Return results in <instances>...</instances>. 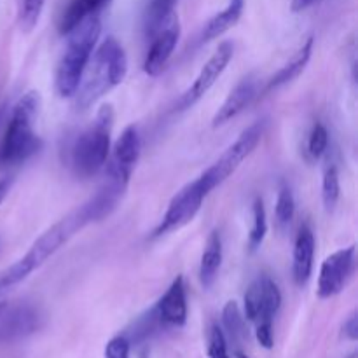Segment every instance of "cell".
I'll use <instances>...</instances> for the list:
<instances>
[{
  "label": "cell",
  "mask_w": 358,
  "mask_h": 358,
  "mask_svg": "<svg viewBox=\"0 0 358 358\" xmlns=\"http://www.w3.org/2000/svg\"><path fill=\"white\" fill-rule=\"evenodd\" d=\"M255 336H257V341L262 348L271 350L275 345V338H273V322H261V324H255Z\"/></svg>",
  "instance_id": "cell-30"
},
{
  "label": "cell",
  "mask_w": 358,
  "mask_h": 358,
  "mask_svg": "<svg viewBox=\"0 0 358 358\" xmlns=\"http://www.w3.org/2000/svg\"><path fill=\"white\" fill-rule=\"evenodd\" d=\"M208 194L210 192L206 191L205 184H203V180L199 177L196 178L194 182L185 185L184 189H180V191L171 198L170 205H168L166 208V213H164L159 226L154 231V236H163V234L180 229L185 224L191 222L196 217V213L199 212L203 201H205V198Z\"/></svg>",
  "instance_id": "cell-7"
},
{
  "label": "cell",
  "mask_w": 358,
  "mask_h": 358,
  "mask_svg": "<svg viewBox=\"0 0 358 358\" xmlns=\"http://www.w3.org/2000/svg\"><path fill=\"white\" fill-rule=\"evenodd\" d=\"M112 122L114 110L110 105H103L93 124L76 138L70 149V164L79 177L90 178L105 168L110 156Z\"/></svg>",
  "instance_id": "cell-5"
},
{
  "label": "cell",
  "mask_w": 358,
  "mask_h": 358,
  "mask_svg": "<svg viewBox=\"0 0 358 358\" xmlns=\"http://www.w3.org/2000/svg\"><path fill=\"white\" fill-rule=\"evenodd\" d=\"M222 324L226 327L227 334L231 336L236 345H241V343L247 339V327H245V317L241 315L240 308L234 301H229V303L224 306L222 311Z\"/></svg>",
  "instance_id": "cell-22"
},
{
  "label": "cell",
  "mask_w": 358,
  "mask_h": 358,
  "mask_svg": "<svg viewBox=\"0 0 358 358\" xmlns=\"http://www.w3.org/2000/svg\"><path fill=\"white\" fill-rule=\"evenodd\" d=\"M276 222L280 227H287L294 219V213H296V199H294L292 189L289 185H282L278 192V198H276Z\"/></svg>",
  "instance_id": "cell-25"
},
{
  "label": "cell",
  "mask_w": 358,
  "mask_h": 358,
  "mask_svg": "<svg viewBox=\"0 0 358 358\" xmlns=\"http://www.w3.org/2000/svg\"><path fill=\"white\" fill-rule=\"evenodd\" d=\"M313 45H315V38L310 35V37L301 44V48L297 49L296 55L292 56V59H290L289 63H285V65H283L282 69H280L278 72L268 80V84H266V91L276 90V87L292 83L296 77H299L301 73L304 72L308 63H310L311 55H313Z\"/></svg>",
  "instance_id": "cell-17"
},
{
  "label": "cell",
  "mask_w": 358,
  "mask_h": 358,
  "mask_svg": "<svg viewBox=\"0 0 358 358\" xmlns=\"http://www.w3.org/2000/svg\"><path fill=\"white\" fill-rule=\"evenodd\" d=\"M131 343L126 336H115L105 346V358H129Z\"/></svg>",
  "instance_id": "cell-29"
},
{
  "label": "cell",
  "mask_w": 358,
  "mask_h": 358,
  "mask_svg": "<svg viewBox=\"0 0 358 358\" xmlns=\"http://www.w3.org/2000/svg\"><path fill=\"white\" fill-rule=\"evenodd\" d=\"M236 358H248V357L243 355V353H241V352H238V353H236Z\"/></svg>",
  "instance_id": "cell-35"
},
{
  "label": "cell",
  "mask_w": 358,
  "mask_h": 358,
  "mask_svg": "<svg viewBox=\"0 0 358 358\" xmlns=\"http://www.w3.org/2000/svg\"><path fill=\"white\" fill-rule=\"evenodd\" d=\"M100 34L101 21L98 13L84 17L77 27H73L66 34L69 42L56 70V91L62 98H70L76 94Z\"/></svg>",
  "instance_id": "cell-4"
},
{
  "label": "cell",
  "mask_w": 358,
  "mask_h": 358,
  "mask_svg": "<svg viewBox=\"0 0 358 358\" xmlns=\"http://www.w3.org/2000/svg\"><path fill=\"white\" fill-rule=\"evenodd\" d=\"M90 224L84 210L77 208L72 213L65 217V219L58 220L55 226L49 227L44 234L35 240V243L31 245L30 250L23 255L17 262H14L10 268H7L6 271L0 275V294L3 290L10 289V287L17 285L20 282H23L24 278L31 275L35 269L41 268L45 261H48L51 255H55L77 231H80L83 227H86Z\"/></svg>",
  "instance_id": "cell-2"
},
{
  "label": "cell",
  "mask_w": 358,
  "mask_h": 358,
  "mask_svg": "<svg viewBox=\"0 0 358 358\" xmlns=\"http://www.w3.org/2000/svg\"><path fill=\"white\" fill-rule=\"evenodd\" d=\"M38 107H41V94L37 91H28L14 105L3 138L0 142V166L21 164L41 150L42 140L34 129Z\"/></svg>",
  "instance_id": "cell-3"
},
{
  "label": "cell",
  "mask_w": 358,
  "mask_h": 358,
  "mask_svg": "<svg viewBox=\"0 0 358 358\" xmlns=\"http://www.w3.org/2000/svg\"><path fill=\"white\" fill-rule=\"evenodd\" d=\"M140 150H142V142H140L138 129L136 126H128L117 138L112 149V156L105 164L108 178L128 185L129 177L138 163Z\"/></svg>",
  "instance_id": "cell-11"
},
{
  "label": "cell",
  "mask_w": 358,
  "mask_h": 358,
  "mask_svg": "<svg viewBox=\"0 0 358 358\" xmlns=\"http://www.w3.org/2000/svg\"><path fill=\"white\" fill-rule=\"evenodd\" d=\"M341 196V184H339V171L334 163L329 164L324 171V182H322V199L327 212L336 208Z\"/></svg>",
  "instance_id": "cell-23"
},
{
  "label": "cell",
  "mask_w": 358,
  "mask_h": 358,
  "mask_svg": "<svg viewBox=\"0 0 358 358\" xmlns=\"http://www.w3.org/2000/svg\"><path fill=\"white\" fill-rule=\"evenodd\" d=\"M6 306H7V304H6V303H0V313H2V311H3V310H6Z\"/></svg>",
  "instance_id": "cell-34"
},
{
  "label": "cell",
  "mask_w": 358,
  "mask_h": 358,
  "mask_svg": "<svg viewBox=\"0 0 358 358\" xmlns=\"http://www.w3.org/2000/svg\"><path fill=\"white\" fill-rule=\"evenodd\" d=\"M266 126H268V121L262 119V121L254 122V124L248 126L247 129H243L241 135L236 138V142H234L233 145L227 147V150L219 157V161H215L208 170H205L199 175V178H201L203 184H205L206 191L212 192L213 189L219 187L222 182H226L227 178L240 168V164L243 163V161L254 152L255 147L261 143L262 136H264L266 133Z\"/></svg>",
  "instance_id": "cell-6"
},
{
  "label": "cell",
  "mask_w": 358,
  "mask_h": 358,
  "mask_svg": "<svg viewBox=\"0 0 358 358\" xmlns=\"http://www.w3.org/2000/svg\"><path fill=\"white\" fill-rule=\"evenodd\" d=\"M317 2L318 0H292L290 9H292V13H301V10H306L308 7H311Z\"/></svg>",
  "instance_id": "cell-32"
},
{
  "label": "cell",
  "mask_w": 358,
  "mask_h": 358,
  "mask_svg": "<svg viewBox=\"0 0 358 358\" xmlns=\"http://www.w3.org/2000/svg\"><path fill=\"white\" fill-rule=\"evenodd\" d=\"M355 269V247H346L334 252L324 261L318 275V297L329 299L341 292Z\"/></svg>",
  "instance_id": "cell-10"
},
{
  "label": "cell",
  "mask_w": 358,
  "mask_h": 358,
  "mask_svg": "<svg viewBox=\"0 0 358 358\" xmlns=\"http://www.w3.org/2000/svg\"><path fill=\"white\" fill-rule=\"evenodd\" d=\"M10 187H13V178H10V177L0 178V205H2L3 199L7 198V194H9Z\"/></svg>",
  "instance_id": "cell-33"
},
{
  "label": "cell",
  "mask_w": 358,
  "mask_h": 358,
  "mask_svg": "<svg viewBox=\"0 0 358 358\" xmlns=\"http://www.w3.org/2000/svg\"><path fill=\"white\" fill-rule=\"evenodd\" d=\"M2 117H3V107H0V121H2Z\"/></svg>",
  "instance_id": "cell-36"
},
{
  "label": "cell",
  "mask_w": 358,
  "mask_h": 358,
  "mask_svg": "<svg viewBox=\"0 0 358 358\" xmlns=\"http://www.w3.org/2000/svg\"><path fill=\"white\" fill-rule=\"evenodd\" d=\"M107 3V0H72L63 10L62 17H59L58 30L59 34L66 35L73 27L80 23L84 17L96 14L101 7Z\"/></svg>",
  "instance_id": "cell-20"
},
{
  "label": "cell",
  "mask_w": 358,
  "mask_h": 358,
  "mask_svg": "<svg viewBox=\"0 0 358 358\" xmlns=\"http://www.w3.org/2000/svg\"><path fill=\"white\" fill-rule=\"evenodd\" d=\"M126 73H128V58L121 42L115 37L103 38L84 69L83 79L76 91L77 108L86 110L96 103L101 96L124 80Z\"/></svg>",
  "instance_id": "cell-1"
},
{
  "label": "cell",
  "mask_w": 358,
  "mask_h": 358,
  "mask_svg": "<svg viewBox=\"0 0 358 358\" xmlns=\"http://www.w3.org/2000/svg\"><path fill=\"white\" fill-rule=\"evenodd\" d=\"M42 324L41 311L31 304H17L0 313V343H14L38 331Z\"/></svg>",
  "instance_id": "cell-13"
},
{
  "label": "cell",
  "mask_w": 358,
  "mask_h": 358,
  "mask_svg": "<svg viewBox=\"0 0 358 358\" xmlns=\"http://www.w3.org/2000/svg\"><path fill=\"white\" fill-rule=\"evenodd\" d=\"M315 261V234L308 224L299 229L294 245V280L299 287H304L311 278Z\"/></svg>",
  "instance_id": "cell-16"
},
{
  "label": "cell",
  "mask_w": 358,
  "mask_h": 358,
  "mask_svg": "<svg viewBox=\"0 0 358 358\" xmlns=\"http://www.w3.org/2000/svg\"><path fill=\"white\" fill-rule=\"evenodd\" d=\"M161 325H171V327H182L187 322V292H185V282L182 276L171 282L166 292L154 306Z\"/></svg>",
  "instance_id": "cell-14"
},
{
  "label": "cell",
  "mask_w": 358,
  "mask_h": 358,
  "mask_svg": "<svg viewBox=\"0 0 358 358\" xmlns=\"http://www.w3.org/2000/svg\"><path fill=\"white\" fill-rule=\"evenodd\" d=\"M208 358H229L226 336H224V331L217 324L212 325V329H210Z\"/></svg>",
  "instance_id": "cell-28"
},
{
  "label": "cell",
  "mask_w": 358,
  "mask_h": 358,
  "mask_svg": "<svg viewBox=\"0 0 358 358\" xmlns=\"http://www.w3.org/2000/svg\"><path fill=\"white\" fill-rule=\"evenodd\" d=\"M180 38V24H178L177 13L149 38L150 48L147 51L145 62H143V70L147 76L157 77L164 70V66L170 62L175 48Z\"/></svg>",
  "instance_id": "cell-12"
},
{
  "label": "cell",
  "mask_w": 358,
  "mask_h": 358,
  "mask_svg": "<svg viewBox=\"0 0 358 358\" xmlns=\"http://www.w3.org/2000/svg\"><path fill=\"white\" fill-rule=\"evenodd\" d=\"M245 0H229L226 9H222L220 13H217L208 23L205 24L201 31V42H212L213 38H219L220 35L226 34L227 30L234 27V24L240 21L241 13H243Z\"/></svg>",
  "instance_id": "cell-19"
},
{
  "label": "cell",
  "mask_w": 358,
  "mask_h": 358,
  "mask_svg": "<svg viewBox=\"0 0 358 358\" xmlns=\"http://www.w3.org/2000/svg\"><path fill=\"white\" fill-rule=\"evenodd\" d=\"M220 264H222V238H220L219 231H212L206 240L205 250H203L201 262H199V282L205 289L215 283L217 275L220 271Z\"/></svg>",
  "instance_id": "cell-18"
},
{
  "label": "cell",
  "mask_w": 358,
  "mask_h": 358,
  "mask_svg": "<svg viewBox=\"0 0 358 358\" xmlns=\"http://www.w3.org/2000/svg\"><path fill=\"white\" fill-rule=\"evenodd\" d=\"M252 213H254V224H252L250 234H248V248H250V252H255L259 247H261L262 241H264L266 238V233H268L266 208L261 198H255Z\"/></svg>",
  "instance_id": "cell-24"
},
{
  "label": "cell",
  "mask_w": 358,
  "mask_h": 358,
  "mask_svg": "<svg viewBox=\"0 0 358 358\" xmlns=\"http://www.w3.org/2000/svg\"><path fill=\"white\" fill-rule=\"evenodd\" d=\"M343 332H345L346 338L352 339V341H357L358 339V317L355 311H353V313L350 315L348 320L345 322V325H343Z\"/></svg>",
  "instance_id": "cell-31"
},
{
  "label": "cell",
  "mask_w": 358,
  "mask_h": 358,
  "mask_svg": "<svg viewBox=\"0 0 358 358\" xmlns=\"http://www.w3.org/2000/svg\"><path fill=\"white\" fill-rule=\"evenodd\" d=\"M45 0H23L21 2V13H20V23L24 31H31L37 27L38 20H41L42 9H44Z\"/></svg>",
  "instance_id": "cell-26"
},
{
  "label": "cell",
  "mask_w": 358,
  "mask_h": 358,
  "mask_svg": "<svg viewBox=\"0 0 358 358\" xmlns=\"http://www.w3.org/2000/svg\"><path fill=\"white\" fill-rule=\"evenodd\" d=\"M175 2L177 0H150L145 13V35L147 38L152 37L168 20L175 14Z\"/></svg>",
  "instance_id": "cell-21"
},
{
  "label": "cell",
  "mask_w": 358,
  "mask_h": 358,
  "mask_svg": "<svg viewBox=\"0 0 358 358\" xmlns=\"http://www.w3.org/2000/svg\"><path fill=\"white\" fill-rule=\"evenodd\" d=\"M282 306V292L275 280L269 276H259L250 283L245 294V318L254 324L273 322Z\"/></svg>",
  "instance_id": "cell-9"
},
{
  "label": "cell",
  "mask_w": 358,
  "mask_h": 358,
  "mask_svg": "<svg viewBox=\"0 0 358 358\" xmlns=\"http://www.w3.org/2000/svg\"><path fill=\"white\" fill-rule=\"evenodd\" d=\"M234 55V45L233 42L224 41L222 44H219L217 51L213 52L212 58L201 66L198 77L194 79V83L187 87L184 94L178 100L177 108L178 110H185V108H191L192 105L198 100H201L210 90H212L213 84L219 80V77L222 76L224 70L227 69L229 62L233 59Z\"/></svg>",
  "instance_id": "cell-8"
},
{
  "label": "cell",
  "mask_w": 358,
  "mask_h": 358,
  "mask_svg": "<svg viewBox=\"0 0 358 358\" xmlns=\"http://www.w3.org/2000/svg\"><path fill=\"white\" fill-rule=\"evenodd\" d=\"M329 145V131L322 122H317L310 133V140H308V152L311 157L318 159L325 154Z\"/></svg>",
  "instance_id": "cell-27"
},
{
  "label": "cell",
  "mask_w": 358,
  "mask_h": 358,
  "mask_svg": "<svg viewBox=\"0 0 358 358\" xmlns=\"http://www.w3.org/2000/svg\"><path fill=\"white\" fill-rule=\"evenodd\" d=\"M255 96H257V83H255L254 77H245L243 80L236 84V87L231 91L229 96L226 98V101L220 105L217 114L213 115V128H219V126L226 124L231 119L240 115L254 101Z\"/></svg>",
  "instance_id": "cell-15"
}]
</instances>
